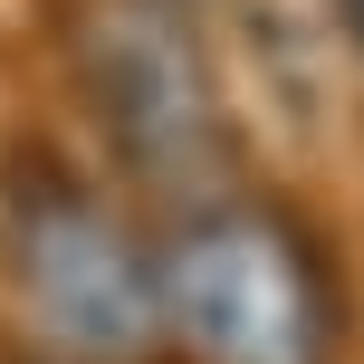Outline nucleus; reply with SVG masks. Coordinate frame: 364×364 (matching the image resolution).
I'll return each instance as SVG.
<instances>
[{"instance_id": "nucleus-1", "label": "nucleus", "mask_w": 364, "mask_h": 364, "mask_svg": "<svg viewBox=\"0 0 364 364\" xmlns=\"http://www.w3.org/2000/svg\"><path fill=\"white\" fill-rule=\"evenodd\" d=\"M164 316L211 364H336L346 297L316 230L278 201H211L164 250Z\"/></svg>"}, {"instance_id": "nucleus-2", "label": "nucleus", "mask_w": 364, "mask_h": 364, "mask_svg": "<svg viewBox=\"0 0 364 364\" xmlns=\"http://www.w3.org/2000/svg\"><path fill=\"white\" fill-rule=\"evenodd\" d=\"M10 297L68 364H154L173 326L164 278L125 220L38 154H19L10 173Z\"/></svg>"}, {"instance_id": "nucleus-3", "label": "nucleus", "mask_w": 364, "mask_h": 364, "mask_svg": "<svg viewBox=\"0 0 364 364\" xmlns=\"http://www.w3.org/2000/svg\"><path fill=\"white\" fill-rule=\"evenodd\" d=\"M77 77L144 182H201L220 154V96L201 68V38L182 29L173 0H87L77 10Z\"/></svg>"}, {"instance_id": "nucleus-4", "label": "nucleus", "mask_w": 364, "mask_h": 364, "mask_svg": "<svg viewBox=\"0 0 364 364\" xmlns=\"http://www.w3.org/2000/svg\"><path fill=\"white\" fill-rule=\"evenodd\" d=\"M336 10H346V19H355V29H364V0H336Z\"/></svg>"}]
</instances>
